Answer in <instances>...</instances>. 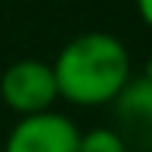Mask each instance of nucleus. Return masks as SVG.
Masks as SVG:
<instances>
[{
	"label": "nucleus",
	"instance_id": "obj_1",
	"mask_svg": "<svg viewBox=\"0 0 152 152\" xmlns=\"http://www.w3.org/2000/svg\"><path fill=\"white\" fill-rule=\"evenodd\" d=\"M56 75L59 99L72 106H109L130 81L127 47L109 31H84L59 50Z\"/></svg>",
	"mask_w": 152,
	"mask_h": 152
},
{
	"label": "nucleus",
	"instance_id": "obj_2",
	"mask_svg": "<svg viewBox=\"0 0 152 152\" xmlns=\"http://www.w3.org/2000/svg\"><path fill=\"white\" fill-rule=\"evenodd\" d=\"M0 99L22 118L53 112V102L59 99L53 65L44 59H16L0 75Z\"/></svg>",
	"mask_w": 152,
	"mask_h": 152
},
{
	"label": "nucleus",
	"instance_id": "obj_3",
	"mask_svg": "<svg viewBox=\"0 0 152 152\" xmlns=\"http://www.w3.org/2000/svg\"><path fill=\"white\" fill-rule=\"evenodd\" d=\"M81 130L72 118L59 112L28 115L12 124L3 152H78Z\"/></svg>",
	"mask_w": 152,
	"mask_h": 152
},
{
	"label": "nucleus",
	"instance_id": "obj_4",
	"mask_svg": "<svg viewBox=\"0 0 152 152\" xmlns=\"http://www.w3.org/2000/svg\"><path fill=\"white\" fill-rule=\"evenodd\" d=\"M109 106L115 115L112 127L118 130L127 152H152V81L130 78Z\"/></svg>",
	"mask_w": 152,
	"mask_h": 152
},
{
	"label": "nucleus",
	"instance_id": "obj_5",
	"mask_svg": "<svg viewBox=\"0 0 152 152\" xmlns=\"http://www.w3.org/2000/svg\"><path fill=\"white\" fill-rule=\"evenodd\" d=\"M78 152H127V146L115 127H90L81 130Z\"/></svg>",
	"mask_w": 152,
	"mask_h": 152
},
{
	"label": "nucleus",
	"instance_id": "obj_6",
	"mask_svg": "<svg viewBox=\"0 0 152 152\" xmlns=\"http://www.w3.org/2000/svg\"><path fill=\"white\" fill-rule=\"evenodd\" d=\"M137 3V16L143 19V25L152 28V0H134Z\"/></svg>",
	"mask_w": 152,
	"mask_h": 152
},
{
	"label": "nucleus",
	"instance_id": "obj_7",
	"mask_svg": "<svg viewBox=\"0 0 152 152\" xmlns=\"http://www.w3.org/2000/svg\"><path fill=\"white\" fill-rule=\"evenodd\" d=\"M143 78H149V81H152V53H149V59H146V68H143Z\"/></svg>",
	"mask_w": 152,
	"mask_h": 152
}]
</instances>
